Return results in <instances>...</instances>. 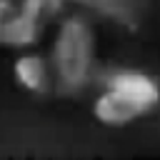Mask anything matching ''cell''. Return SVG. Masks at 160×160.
Wrapping results in <instances>:
<instances>
[{
    "mask_svg": "<svg viewBox=\"0 0 160 160\" xmlns=\"http://www.w3.org/2000/svg\"><path fill=\"white\" fill-rule=\"evenodd\" d=\"M15 5H18V0H0V45H5V35H8L10 20L15 15Z\"/></svg>",
    "mask_w": 160,
    "mask_h": 160,
    "instance_id": "5b68a950",
    "label": "cell"
},
{
    "mask_svg": "<svg viewBox=\"0 0 160 160\" xmlns=\"http://www.w3.org/2000/svg\"><path fill=\"white\" fill-rule=\"evenodd\" d=\"M12 78L15 82L32 92V95H42V92H50L52 85H55V75H52V65H50V58L35 52L32 48L28 50H20V55L15 58L12 62Z\"/></svg>",
    "mask_w": 160,
    "mask_h": 160,
    "instance_id": "277c9868",
    "label": "cell"
},
{
    "mask_svg": "<svg viewBox=\"0 0 160 160\" xmlns=\"http://www.w3.org/2000/svg\"><path fill=\"white\" fill-rule=\"evenodd\" d=\"M160 102V85L142 70H118L92 102V115L105 128H125L150 115Z\"/></svg>",
    "mask_w": 160,
    "mask_h": 160,
    "instance_id": "6da1fadb",
    "label": "cell"
},
{
    "mask_svg": "<svg viewBox=\"0 0 160 160\" xmlns=\"http://www.w3.org/2000/svg\"><path fill=\"white\" fill-rule=\"evenodd\" d=\"M95 48H98L95 30L85 18L80 15L62 18L55 30L52 48H50V65H52L55 85L70 92L85 88L95 65Z\"/></svg>",
    "mask_w": 160,
    "mask_h": 160,
    "instance_id": "7a4b0ae2",
    "label": "cell"
},
{
    "mask_svg": "<svg viewBox=\"0 0 160 160\" xmlns=\"http://www.w3.org/2000/svg\"><path fill=\"white\" fill-rule=\"evenodd\" d=\"M62 5L65 0H18L15 15L5 35V45L15 50L35 48L45 38L48 28L60 18Z\"/></svg>",
    "mask_w": 160,
    "mask_h": 160,
    "instance_id": "3957f363",
    "label": "cell"
}]
</instances>
